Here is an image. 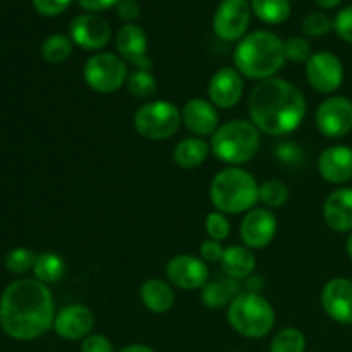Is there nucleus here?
<instances>
[{
	"label": "nucleus",
	"instance_id": "58836bf2",
	"mask_svg": "<svg viewBox=\"0 0 352 352\" xmlns=\"http://www.w3.org/2000/svg\"><path fill=\"white\" fill-rule=\"evenodd\" d=\"M81 352H113V346L102 333H89L81 340Z\"/></svg>",
	"mask_w": 352,
	"mask_h": 352
},
{
	"label": "nucleus",
	"instance_id": "393cba45",
	"mask_svg": "<svg viewBox=\"0 0 352 352\" xmlns=\"http://www.w3.org/2000/svg\"><path fill=\"white\" fill-rule=\"evenodd\" d=\"M210 143H206L205 138H184L179 141L174 148V164L184 170H195L201 167L210 155Z\"/></svg>",
	"mask_w": 352,
	"mask_h": 352
},
{
	"label": "nucleus",
	"instance_id": "b1692460",
	"mask_svg": "<svg viewBox=\"0 0 352 352\" xmlns=\"http://www.w3.org/2000/svg\"><path fill=\"white\" fill-rule=\"evenodd\" d=\"M241 294V280L230 278L227 275L208 280L201 289V301L210 309L229 308L230 302Z\"/></svg>",
	"mask_w": 352,
	"mask_h": 352
},
{
	"label": "nucleus",
	"instance_id": "9b49d317",
	"mask_svg": "<svg viewBox=\"0 0 352 352\" xmlns=\"http://www.w3.org/2000/svg\"><path fill=\"white\" fill-rule=\"evenodd\" d=\"M306 79L315 91L332 95L344 82L342 60L332 52H316L306 62Z\"/></svg>",
	"mask_w": 352,
	"mask_h": 352
},
{
	"label": "nucleus",
	"instance_id": "bb28decb",
	"mask_svg": "<svg viewBox=\"0 0 352 352\" xmlns=\"http://www.w3.org/2000/svg\"><path fill=\"white\" fill-rule=\"evenodd\" d=\"M251 10L265 24L277 26L291 16V0H251Z\"/></svg>",
	"mask_w": 352,
	"mask_h": 352
},
{
	"label": "nucleus",
	"instance_id": "4468645a",
	"mask_svg": "<svg viewBox=\"0 0 352 352\" xmlns=\"http://www.w3.org/2000/svg\"><path fill=\"white\" fill-rule=\"evenodd\" d=\"M277 217L268 208H253L241 222V241L250 250H265L277 236Z\"/></svg>",
	"mask_w": 352,
	"mask_h": 352
},
{
	"label": "nucleus",
	"instance_id": "4be33fe9",
	"mask_svg": "<svg viewBox=\"0 0 352 352\" xmlns=\"http://www.w3.org/2000/svg\"><path fill=\"white\" fill-rule=\"evenodd\" d=\"M140 298L144 308L155 315H164L175 305L174 287L162 278L144 280L140 287Z\"/></svg>",
	"mask_w": 352,
	"mask_h": 352
},
{
	"label": "nucleus",
	"instance_id": "c9c22d12",
	"mask_svg": "<svg viewBox=\"0 0 352 352\" xmlns=\"http://www.w3.org/2000/svg\"><path fill=\"white\" fill-rule=\"evenodd\" d=\"M333 30L340 40L352 45V6L344 7L342 10L337 12L336 19H333Z\"/></svg>",
	"mask_w": 352,
	"mask_h": 352
},
{
	"label": "nucleus",
	"instance_id": "a211bd4d",
	"mask_svg": "<svg viewBox=\"0 0 352 352\" xmlns=\"http://www.w3.org/2000/svg\"><path fill=\"white\" fill-rule=\"evenodd\" d=\"M95 327V315L85 305H69L55 315L54 330L60 339L82 340Z\"/></svg>",
	"mask_w": 352,
	"mask_h": 352
},
{
	"label": "nucleus",
	"instance_id": "423d86ee",
	"mask_svg": "<svg viewBox=\"0 0 352 352\" xmlns=\"http://www.w3.org/2000/svg\"><path fill=\"white\" fill-rule=\"evenodd\" d=\"M227 320L239 336L261 339L274 329L275 309L261 294L241 292L227 308Z\"/></svg>",
	"mask_w": 352,
	"mask_h": 352
},
{
	"label": "nucleus",
	"instance_id": "f8f14e48",
	"mask_svg": "<svg viewBox=\"0 0 352 352\" xmlns=\"http://www.w3.org/2000/svg\"><path fill=\"white\" fill-rule=\"evenodd\" d=\"M165 275L172 287L181 291H201L210 280L208 263L195 254H175L165 267Z\"/></svg>",
	"mask_w": 352,
	"mask_h": 352
},
{
	"label": "nucleus",
	"instance_id": "c756f323",
	"mask_svg": "<svg viewBox=\"0 0 352 352\" xmlns=\"http://www.w3.org/2000/svg\"><path fill=\"white\" fill-rule=\"evenodd\" d=\"M306 337L301 330L294 327L278 330L270 344V352H305Z\"/></svg>",
	"mask_w": 352,
	"mask_h": 352
},
{
	"label": "nucleus",
	"instance_id": "2f4dec72",
	"mask_svg": "<svg viewBox=\"0 0 352 352\" xmlns=\"http://www.w3.org/2000/svg\"><path fill=\"white\" fill-rule=\"evenodd\" d=\"M6 268L10 274H26V272L33 270L34 263H36V254L26 248H16V250L9 251L6 256Z\"/></svg>",
	"mask_w": 352,
	"mask_h": 352
},
{
	"label": "nucleus",
	"instance_id": "5701e85b",
	"mask_svg": "<svg viewBox=\"0 0 352 352\" xmlns=\"http://www.w3.org/2000/svg\"><path fill=\"white\" fill-rule=\"evenodd\" d=\"M220 267H222L223 275L243 282L256 270V256H254L253 250L246 248L244 244L243 246L234 244V246L226 248Z\"/></svg>",
	"mask_w": 352,
	"mask_h": 352
},
{
	"label": "nucleus",
	"instance_id": "2eb2a0df",
	"mask_svg": "<svg viewBox=\"0 0 352 352\" xmlns=\"http://www.w3.org/2000/svg\"><path fill=\"white\" fill-rule=\"evenodd\" d=\"M117 54L124 58L126 64L136 69L150 71L151 58L148 57V36L146 31L136 23H127L119 28L116 34Z\"/></svg>",
	"mask_w": 352,
	"mask_h": 352
},
{
	"label": "nucleus",
	"instance_id": "f3484780",
	"mask_svg": "<svg viewBox=\"0 0 352 352\" xmlns=\"http://www.w3.org/2000/svg\"><path fill=\"white\" fill-rule=\"evenodd\" d=\"M323 311L333 322L351 325L352 323V280L337 277L325 284L322 291Z\"/></svg>",
	"mask_w": 352,
	"mask_h": 352
},
{
	"label": "nucleus",
	"instance_id": "e433bc0d",
	"mask_svg": "<svg viewBox=\"0 0 352 352\" xmlns=\"http://www.w3.org/2000/svg\"><path fill=\"white\" fill-rule=\"evenodd\" d=\"M33 2L34 10L41 16L47 17H54V16H60L62 12L69 9L72 0H31Z\"/></svg>",
	"mask_w": 352,
	"mask_h": 352
},
{
	"label": "nucleus",
	"instance_id": "a878e982",
	"mask_svg": "<svg viewBox=\"0 0 352 352\" xmlns=\"http://www.w3.org/2000/svg\"><path fill=\"white\" fill-rule=\"evenodd\" d=\"M67 270L64 258L57 253H41L36 256V263H34L33 274L36 280L41 284H55V282L62 280Z\"/></svg>",
	"mask_w": 352,
	"mask_h": 352
},
{
	"label": "nucleus",
	"instance_id": "ddd939ff",
	"mask_svg": "<svg viewBox=\"0 0 352 352\" xmlns=\"http://www.w3.org/2000/svg\"><path fill=\"white\" fill-rule=\"evenodd\" d=\"M69 38L82 50L98 52L103 50L112 40V28L109 21L100 14H79L71 21Z\"/></svg>",
	"mask_w": 352,
	"mask_h": 352
},
{
	"label": "nucleus",
	"instance_id": "a18cd8bd",
	"mask_svg": "<svg viewBox=\"0 0 352 352\" xmlns=\"http://www.w3.org/2000/svg\"><path fill=\"white\" fill-rule=\"evenodd\" d=\"M346 250H347V254H349V258L352 260V232L349 236V239H347V244H346Z\"/></svg>",
	"mask_w": 352,
	"mask_h": 352
},
{
	"label": "nucleus",
	"instance_id": "79ce46f5",
	"mask_svg": "<svg viewBox=\"0 0 352 352\" xmlns=\"http://www.w3.org/2000/svg\"><path fill=\"white\" fill-rule=\"evenodd\" d=\"M263 284H265L263 278L254 277V274L244 280V285H246V289H248L246 292H256V294H260V291L263 289Z\"/></svg>",
	"mask_w": 352,
	"mask_h": 352
},
{
	"label": "nucleus",
	"instance_id": "ea45409f",
	"mask_svg": "<svg viewBox=\"0 0 352 352\" xmlns=\"http://www.w3.org/2000/svg\"><path fill=\"white\" fill-rule=\"evenodd\" d=\"M116 10L117 16L124 21V24L134 23L141 16V7L136 0H119Z\"/></svg>",
	"mask_w": 352,
	"mask_h": 352
},
{
	"label": "nucleus",
	"instance_id": "20e7f679",
	"mask_svg": "<svg viewBox=\"0 0 352 352\" xmlns=\"http://www.w3.org/2000/svg\"><path fill=\"white\" fill-rule=\"evenodd\" d=\"M210 201L223 215L248 213L260 201V184L246 168L226 167L210 184Z\"/></svg>",
	"mask_w": 352,
	"mask_h": 352
},
{
	"label": "nucleus",
	"instance_id": "1a4fd4ad",
	"mask_svg": "<svg viewBox=\"0 0 352 352\" xmlns=\"http://www.w3.org/2000/svg\"><path fill=\"white\" fill-rule=\"evenodd\" d=\"M251 14L248 0H222L213 14V31L223 41H241L248 33Z\"/></svg>",
	"mask_w": 352,
	"mask_h": 352
},
{
	"label": "nucleus",
	"instance_id": "0eeeda50",
	"mask_svg": "<svg viewBox=\"0 0 352 352\" xmlns=\"http://www.w3.org/2000/svg\"><path fill=\"white\" fill-rule=\"evenodd\" d=\"M134 129L150 141L170 140L181 129V110L167 100H151L134 113Z\"/></svg>",
	"mask_w": 352,
	"mask_h": 352
},
{
	"label": "nucleus",
	"instance_id": "dca6fc26",
	"mask_svg": "<svg viewBox=\"0 0 352 352\" xmlns=\"http://www.w3.org/2000/svg\"><path fill=\"white\" fill-rule=\"evenodd\" d=\"M244 93L243 74L236 67H222L208 82V98L217 109H232L241 102Z\"/></svg>",
	"mask_w": 352,
	"mask_h": 352
},
{
	"label": "nucleus",
	"instance_id": "7ed1b4c3",
	"mask_svg": "<svg viewBox=\"0 0 352 352\" xmlns=\"http://www.w3.org/2000/svg\"><path fill=\"white\" fill-rule=\"evenodd\" d=\"M284 64V40L267 30L248 33L234 50V67L258 82L275 78Z\"/></svg>",
	"mask_w": 352,
	"mask_h": 352
},
{
	"label": "nucleus",
	"instance_id": "a19ab883",
	"mask_svg": "<svg viewBox=\"0 0 352 352\" xmlns=\"http://www.w3.org/2000/svg\"><path fill=\"white\" fill-rule=\"evenodd\" d=\"M79 6L86 10V12L98 14L103 10H109L119 3V0H78Z\"/></svg>",
	"mask_w": 352,
	"mask_h": 352
},
{
	"label": "nucleus",
	"instance_id": "39448f33",
	"mask_svg": "<svg viewBox=\"0 0 352 352\" xmlns=\"http://www.w3.org/2000/svg\"><path fill=\"white\" fill-rule=\"evenodd\" d=\"M260 143V129L251 120L236 119L220 124L210 141V150L229 167H241L256 157Z\"/></svg>",
	"mask_w": 352,
	"mask_h": 352
},
{
	"label": "nucleus",
	"instance_id": "cd10ccee",
	"mask_svg": "<svg viewBox=\"0 0 352 352\" xmlns=\"http://www.w3.org/2000/svg\"><path fill=\"white\" fill-rule=\"evenodd\" d=\"M72 40L65 34L55 33L50 34L47 40L41 43V57L48 64H62L67 60L72 54Z\"/></svg>",
	"mask_w": 352,
	"mask_h": 352
},
{
	"label": "nucleus",
	"instance_id": "7c9ffc66",
	"mask_svg": "<svg viewBox=\"0 0 352 352\" xmlns=\"http://www.w3.org/2000/svg\"><path fill=\"white\" fill-rule=\"evenodd\" d=\"M289 188L280 179H268L263 184H260V201L265 208L277 210L287 203Z\"/></svg>",
	"mask_w": 352,
	"mask_h": 352
},
{
	"label": "nucleus",
	"instance_id": "aec40b11",
	"mask_svg": "<svg viewBox=\"0 0 352 352\" xmlns=\"http://www.w3.org/2000/svg\"><path fill=\"white\" fill-rule=\"evenodd\" d=\"M318 172L330 184H344L352 179V148L337 144L322 151L318 157Z\"/></svg>",
	"mask_w": 352,
	"mask_h": 352
},
{
	"label": "nucleus",
	"instance_id": "4c0bfd02",
	"mask_svg": "<svg viewBox=\"0 0 352 352\" xmlns=\"http://www.w3.org/2000/svg\"><path fill=\"white\" fill-rule=\"evenodd\" d=\"M223 251L226 248L222 246V243L213 239H206L203 241L201 246H199V258H201L205 263H220L223 256Z\"/></svg>",
	"mask_w": 352,
	"mask_h": 352
},
{
	"label": "nucleus",
	"instance_id": "f03ea898",
	"mask_svg": "<svg viewBox=\"0 0 352 352\" xmlns=\"http://www.w3.org/2000/svg\"><path fill=\"white\" fill-rule=\"evenodd\" d=\"M308 102L294 82L280 78L260 81L248 98V112L260 133L285 136L302 124Z\"/></svg>",
	"mask_w": 352,
	"mask_h": 352
},
{
	"label": "nucleus",
	"instance_id": "72a5a7b5",
	"mask_svg": "<svg viewBox=\"0 0 352 352\" xmlns=\"http://www.w3.org/2000/svg\"><path fill=\"white\" fill-rule=\"evenodd\" d=\"M333 28V21L327 16L325 12H309L308 16L302 19V33L306 36H311V38H320V36H325L330 30Z\"/></svg>",
	"mask_w": 352,
	"mask_h": 352
},
{
	"label": "nucleus",
	"instance_id": "37998d69",
	"mask_svg": "<svg viewBox=\"0 0 352 352\" xmlns=\"http://www.w3.org/2000/svg\"><path fill=\"white\" fill-rule=\"evenodd\" d=\"M119 352H155L151 347L144 346V344H131V346L122 347Z\"/></svg>",
	"mask_w": 352,
	"mask_h": 352
},
{
	"label": "nucleus",
	"instance_id": "6e6552de",
	"mask_svg": "<svg viewBox=\"0 0 352 352\" xmlns=\"http://www.w3.org/2000/svg\"><path fill=\"white\" fill-rule=\"evenodd\" d=\"M129 71L119 54L98 52L86 60L82 67V79L89 89L100 95H110L126 86Z\"/></svg>",
	"mask_w": 352,
	"mask_h": 352
},
{
	"label": "nucleus",
	"instance_id": "412c9836",
	"mask_svg": "<svg viewBox=\"0 0 352 352\" xmlns=\"http://www.w3.org/2000/svg\"><path fill=\"white\" fill-rule=\"evenodd\" d=\"M323 220L336 232H352V188L336 189L327 196Z\"/></svg>",
	"mask_w": 352,
	"mask_h": 352
},
{
	"label": "nucleus",
	"instance_id": "f704fd0d",
	"mask_svg": "<svg viewBox=\"0 0 352 352\" xmlns=\"http://www.w3.org/2000/svg\"><path fill=\"white\" fill-rule=\"evenodd\" d=\"M205 229L206 234H208L210 239L213 241H226L230 234V222L227 219V215L220 212H210L205 219Z\"/></svg>",
	"mask_w": 352,
	"mask_h": 352
},
{
	"label": "nucleus",
	"instance_id": "c85d7f7f",
	"mask_svg": "<svg viewBox=\"0 0 352 352\" xmlns=\"http://www.w3.org/2000/svg\"><path fill=\"white\" fill-rule=\"evenodd\" d=\"M126 88L127 91H129V95L134 96V98L148 100L157 93L158 82H157V78H155L150 71L136 69L134 72H129Z\"/></svg>",
	"mask_w": 352,
	"mask_h": 352
},
{
	"label": "nucleus",
	"instance_id": "f257e3e1",
	"mask_svg": "<svg viewBox=\"0 0 352 352\" xmlns=\"http://www.w3.org/2000/svg\"><path fill=\"white\" fill-rule=\"evenodd\" d=\"M55 302L48 285L19 278L0 298V327L16 340H34L54 329Z\"/></svg>",
	"mask_w": 352,
	"mask_h": 352
},
{
	"label": "nucleus",
	"instance_id": "c03bdc74",
	"mask_svg": "<svg viewBox=\"0 0 352 352\" xmlns=\"http://www.w3.org/2000/svg\"><path fill=\"white\" fill-rule=\"evenodd\" d=\"M315 2L318 3V6L322 7V9H333V7L339 6V3L342 2V0H315Z\"/></svg>",
	"mask_w": 352,
	"mask_h": 352
},
{
	"label": "nucleus",
	"instance_id": "473e14b6",
	"mask_svg": "<svg viewBox=\"0 0 352 352\" xmlns=\"http://www.w3.org/2000/svg\"><path fill=\"white\" fill-rule=\"evenodd\" d=\"M284 54L285 60H291L294 64H306L313 55V52L311 45L305 36L294 34V36H289L287 40H284Z\"/></svg>",
	"mask_w": 352,
	"mask_h": 352
},
{
	"label": "nucleus",
	"instance_id": "9d476101",
	"mask_svg": "<svg viewBox=\"0 0 352 352\" xmlns=\"http://www.w3.org/2000/svg\"><path fill=\"white\" fill-rule=\"evenodd\" d=\"M320 133L330 140H339L352 131V102L346 96L333 95L323 100L315 113Z\"/></svg>",
	"mask_w": 352,
	"mask_h": 352
},
{
	"label": "nucleus",
	"instance_id": "6ab92c4d",
	"mask_svg": "<svg viewBox=\"0 0 352 352\" xmlns=\"http://www.w3.org/2000/svg\"><path fill=\"white\" fill-rule=\"evenodd\" d=\"M182 124L196 138L213 136L220 127L219 109L210 100L191 98L181 110Z\"/></svg>",
	"mask_w": 352,
	"mask_h": 352
}]
</instances>
